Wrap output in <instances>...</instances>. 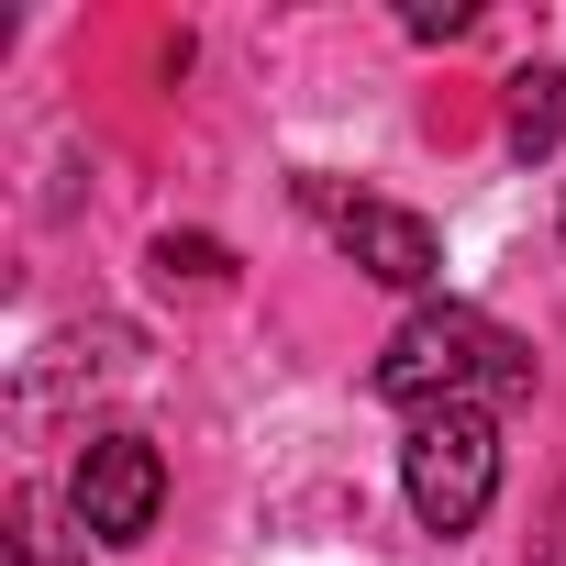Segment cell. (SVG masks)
I'll return each instance as SVG.
<instances>
[{"label":"cell","instance_id":"6","mask_svg":"<svg viewBox=\"0 0 566 566\" xmlns=\"http://www.w3.org/2000/svg\"><path fill=\"white\" fill-rule=\"evenodd\" d=\"M156 277H167V290H233V244H211V233H156Z\"/></svg>","mask_w":566,"mask_h":566},{"label":"cell","instance_id":"2","mask_svg":"<svg viewBox=\"0 0 566 566\" xmlns=\"http://www.w3.org/2000/svg\"><path fill=\"white\" fill-rule=\"evenodd\" d=\"M400 489L422 511V533H478L500 500V411H411L400 433Z\"/></svg>","mask_w":566,"mask_h":566},{"label":"cell","instance_id":"7","mask_svg":"<svg viewBox=\"0 0 566 566\" xmlns=\"http://www.w3.org/2000/svg\"><path fill=\"white\" fill-rule=\"evenodd\" d=\"M12 566H78V555H67V533H56V500H45V489H23V500H12Z\"/></svg>","mask_w":566,"mask_h":566},{"label":"cell","instance_id":"3","mask_svg":"<svg viewBox=\"0 0 566 566\" xmlns=\"http://www.w3.org/2000/svg\"><path fill=\"white\" fill-rule=\"evenodd\" d=\"M301 211L378 277V290H400V301H422L433 277H444V244H433V222L422 211H400V200H367V189H334V178H301Z\"/></svg>","mask_w":566,"mask_h":566},{"label":"cell","instance_id":"4","mask_svg":"<svg viewBox=\"0 0 566 566\" xmlns=\"http://www.w3.org/2000/svg\"><path fill=\"white\" fill-rule=\"evenodd\" d=\"M167 511V455L145 433H90L78 467H67V522L78 544H145Z\"/></svg>","mask_w":566,"mask_h":566},{"label":"cell","instance_id":"9","mask_svg":"<svg viewBox=\"0 0 566 566\" xmlns=\"http://www.w3.org/2000/svg\"><path fill=\"white\" fill-rule=\"evenodd\" d=\"M544 566H566V511H555V533H544Z\"/></svg>","mask_w":566,"mask_h":566},{"label":"cell","instance_id":"8","mask_svg":"<svg viewBox=\"0 0 566 566\" xmlns=\"http://www.w3.org/2000/svg\"><path fill=\"white\" fill-rule=\"evenodd\" d=\"M400 23H411L422 45H455V34H467L478 12H467V0H411V12H400Z\"/></svg>","mask_w":566,"mask_h":566},{"label":"cell","instance_id":"1","mask_svg":"<svg viewBox=\"0 0 566 566\" xmlns=\"http://www.w3.org/2000/svg\"><path fill=\"white\" fill-rule=\"evenodd\" d=\"M378 400L400 411H511L533 400V345L467 301H422L389 345H378Z\"/></svg>","mask_w":566,"mask_h":566},{"label":"cell","instance_id":"5","mask_svg":"<svg viewBox=\"0 0 566 566\" xmlns=\"http://www.w3.org/2000/svg\"><path fill=\"white\" fill-rule=\"evenodd\" d=\"M500 134H511V156H522V167H533V156H555V145H566V67H522V78H511V123H500Z\"/></svg>","mask_w":566,"mask_h":566}]
</instances>
